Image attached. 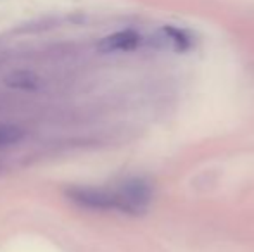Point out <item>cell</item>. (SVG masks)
Returning <instances> with one entry per match:
<instances>
[{
    "mask_svg": "<svg viewBox=\"0 0 254 252\" xmlns=\"http://www.w3.org/2000/svg\"><path fill=\"white\" fill-rule=\"evenodd\" d=\"M120 197V211L125 214H144L152 197L151 185L140 178L128 180L116 189Z\"/></svg>",
    "mask_w": 254,
    "mask_h": 252,
    "instance_id": "6da1fadb",
    "label": "cell"
},
{
    "mask_svg": "<svg viewBox=\"0 0 254 252\" xmlns=\"http://www.w3.org/2000/svg\"><path fill=\"white\" fill-rule=\"evenodd\" d=\"M67 197L74 204L81 205L87 209H116L120 211V199H118L116 189L114 190H104V189H85V187H74L67 190Z\"/></svg>",
    "mask_w": 254,
    "mask_h": 252,
    "instance_id": "7a4b0ae2",
    "label": "cell"
},
{
    "mask_svg": "<svg viewBox=\"0 0 254 252\" xmlns=\"http://www.w3.org/2000/svg\"><path fill=\"white\" fill-rule=\"evenodd\" d=\"M140 44V35L133 30H123L113 33L109 37L102 38L99 42V50L101 52H130L135 50Z\"/></svg>",
    "mask_w": 254,
    "mask_h": 252,
    "instance_id": "3957f363",
    "label": "cell"
},
{
    "mask_svg": "<svg viewBox=\"0 0 254 252\" xmlns=\"http://www.w3.org/2000/svg\"><path fill=\"white\" fill-rule=\"evenodd\" d=\"M7 85L12 88H21V90H35L38 87V78L33 73L19 71V73H12L7 78Z\"/></svg>",
    "mask_w": 254,
    "mask_h": 252,
    "instance_id": "277c9868",
    "label": "cell"
},
{
    "mask_svg": "<svg viewBox=\"0 0 254 252\" xmlns=\"http://www.w3.org/2000/svg\"><path fill=\"white\" fill-rule=\"evenodd\" d=\"M24 137V131L17 126L12 125H0V147H7V145H14L21 142Z\"/></svg>",
    "mask_w": 254,
    "mask_h": 252,
    "instance_id": "5b68a950",
    "label": "cell"
},
{
    "mask_svg": "<svg viewBox=\"0 0 254 252\" xmlns=\"http://www.w3.org/2000/svg\"><path fill=\"white\" fill-rule=\"evenodd\" d=\"M163 35L166 37V40L170 42L171 45H173L177 50H185V49L190 45V42H189V37L184 33V31L177 30V28H164L163 30Z\"/></svg>",
    "mask_w": 254,
    "mask_h": 252,
    "instance_id": "8992f818",
    "label": "cell"
}]
</instances>
